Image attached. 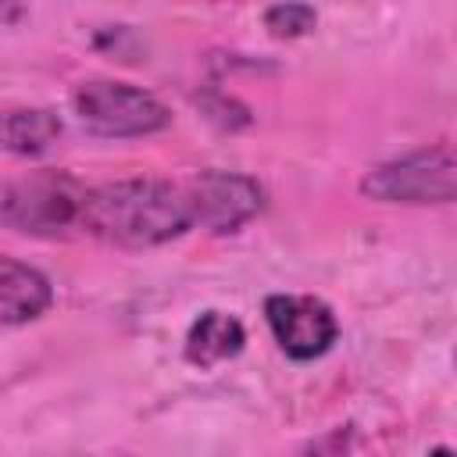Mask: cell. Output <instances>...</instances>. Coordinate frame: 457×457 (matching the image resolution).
<instances>
[{
    "label": "cell",
    "instance_id": "6da1fadb",
    "mask_svg": "<svg viewBox=\"0 0 457 457\" xmlns=\"http://www.w3.org/2000/svg\"><path fill=\"white\" fill-rule=\"evenodd\" d=\"M196 225V204L189 186L161 179H121L86 193L82 228L93 236L143 250L161 246Z\"/></svg>",
    "mask_w": 457,
    "mask_h": 457
},
{
    "label": "cell",
    "instance_id": "7a4b0ae2",
    "mask_svg": "<svg viewBox=\"0 0 457 457\" xmlns=\"http://www.w3.org/2000/svg\"><path fill=\"white\" fill-rule=\"evenodd\" d=\"M86 193L68 171H29L4 186L0 214L4 225L29 236H61L71 225H82Z\"/></svg>",
    "mask_w": 457,
    "mask_h": 457
},
{
    "label": "cell",
    "instance_id": "3957f363",
    "mask_svg": "<svg viewBox=\"0 0 457 457\" xmlns=\"http://www.w3.org/2000/svg\"><path fill=\"white\" fill-rule=\"evenodd\" d=\"M71 107L79 121L96 136H150L171 121L168 107L154 93L111 79H93L75 86Z\"/></svg>",
    "mask_w": 457,
    "mask_h": 457
},
{
    "label": "cell",
    "instance_id": "277c9868",
    "mask_svg": "<svg viewBox=\"0 0 457 457\" xmlns=\"http://www.w3.org/2000/svg\"><path fill=\"white\" fill-rule=\"evenodd\" d=\"M361 189L386 204H450L457 200V150H418L378 164Z\"/></svg>",
    "mask_w": 457,
    "mask_h": 457
},
{
    "label": "cell",
    "instance_id": "5b68a950",
    "mask_svg": "<svg viewBox=\"0 0 457 457\" xmlns=\"http://www.w3.org/2000/svg\"><path fill=\"white\" fill-rule=\"evenodd\" d=\"M264 314H268V325H271L278 346L293 361H314V357H321L336 343V336H339L336 314L328 311V303H321L314 296H286V293H275V296L264 300Z\"/></svg>",
    "mask_w": 457,
    "mask_h": 457
},
{
    "label": "cell",
    "instance_id": "8992f818",
    "mask_svg": "<svg viewBox=\"0 0 457 457\" xmlns=\"http://www.w3.org/2000/svg\"><path fill=\"white\" fill-rule=\"evenodd\" d=\"M186 186H189L193 204H196V221L207 225V228H214V232L239 228L264 204L261 186L253 179L232 175V171H200Z\"/></svg>",
    "mask_w": 457,
    "mask_h": 457
},
{
    "label": "cell",
    "instance_id": "52a82bcc",
    "mask_svg": "<svg viewBox=\"0 0 457 457\" xmlns=\"http://www.w3.org/2000/svg\"><path fill=\"white\" fill-rule=\"evenodd\" d=\"M54 300V289L46 282V275H39L36 268L4 257L0 261V318L4 325H25L32 318H39Z\"/></svg>",
    "mask_w": 457,
    "mask_h": 457
},
{
    "label": "cell",
    "instance_id": "ba28073f",
    "mask_svg": "<svg viewBox=\"0 0 457 457\" xmlns=\"http://www.w3.org/2000/svg\"><path fill=\"white\" fill-rule=\"evenodd\" d=\"M243 343H246V332H243V325L232 314L204 311L193 321L189 336H186V357L193 364H200V368H211L218 361L236 357L243 350Z\"/></svg>",
    "mask_w": 457,
    "mask_h": 457
},
{
    "label": "cell",
    "instance_id": "9c48e42d",
    "mask_svg": "<svg viewBox=\"0 0 457 457\" xmlns=\"http://www.w3.org/2000/svg\"><path fill=\"white\" fill-rule=\"evenodd\" d=\"M61 136L54 111H7L4 114V146L11 154H43Z\"/></svg>",
    "mask_w": 457,
    "mask_h": 457
},
{
    "label": "cell",
    "instance_id": "30bf717a",
    "mask_svg": "<svg viewBox=\"0 0 457 457\" xmlns=\"http://www.w3.org/2000/svg\"><path fill=\"white\" fill-rule=\"evenodd\" d=\"M314 21H318V14L307 4H275L264 11V25L271 29V36H286V39L311 32Z\"/></svg>",
    "mask_w": 457,
    "mask_h": 457
},
{
    "label": "cell",
    "instance_id": "8fae6325",
    "mask_svg": "<svg viewBox=\"0 0 457 457\" xmlns=\"http://www.w3.org/2000/svg\"><path fill=\"white\" fill-rule=\"evenodd\" d=\"M307 457H350V450H346V439L343 436H328L318 446H311Z\"/></svg>",
    "mask_w": 457,
    "mask_h": 457
},
{
    "label": "cell",
    "instance_id": "7c38bea8",
    "mask_svg": "<svg viewBox=\"0 0 457 457\" xmlns=\"http://www.w3.org/2000/svg\"><path fill=\"white\" fill-rule=\"evenodd\" d=\"M428 457H457V450H446V446H436Z\"/></svg>",
    "mask_w": 457,
    "mask_h": 457
}]
</instances>
